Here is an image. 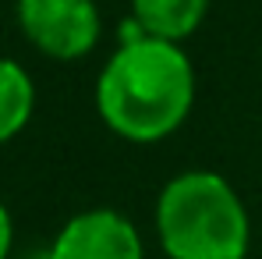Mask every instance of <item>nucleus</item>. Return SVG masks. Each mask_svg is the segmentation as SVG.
Listing matches in <instances>:
<instances>
[{"label": "nucleus", "instance_id": "obj_1", "mask_svg": "<svg viewBox=\"0 0 262 259\" xmlns=\"http://www.w3.org/2000/svg\"><path fill=\"white\" fill-rule=\"evenodd\" d=\"M199 96L195 64L184 46L131 32L96 75V114L110 135L156 146L170 138Z\"/></svg>", "mask_w": 262, "mask_h": 259}, {"label": "nucleus", "instance_id": "obj_2", "mask_svg": "<svg viewBox=\"0 0 262 259\" xmlns=\"http://www.w3.org/2000/svg\"><path fill=\"white\" fill-rule=\"evenodd\" d=\"M152 227L167 259H245L252 245L248 206L216 171L174 174L156 195Z\"/></svg>", "mask_w": 262, "mask_h": 259}, {"label": "nucleus", "instance_id": "obj_3", "mask_svg": "<svg viewBox=\"0 0 262 259\" xmlns=\"http://www.w3.org/2000/svg\"><path fill=\"white\" fill-rule=\"evenodd\" d=\"M14 18L25 43L60 64L89 57L103 36L96 0H18Z\"/></svg>", "mask_w": 262, "mask_h": 259}, {"label": "nucleus", "instance_id": "obj_4", "mask_svg": "<svg viewBox=\"0 0 262 259\" xmlns=\"http://www.w3.org/2000/svg\"><path fill=\"white\" fill-rule=\"evenodd\" d=\"M43 259H145V245L131 216L92 206L64 220Z\"/></svg>", "mask_w": 262, "mask_h": 259}, {"label": "nucleus", "instance_id": "obj_5", "mask_svg": "<svg viewBox=\"0 0 262 259\" xmlns=\"http://www.w3.org/2000/svg\"><path fill=\"white\" fill-rule=\"evenodd\" d=\"M209 4L213 0H131V25L138 36L181 46L202 29Z\"/></svg>", "mask_w": 262, "mask_h": 259}, {"label": "nucleus", "instance_id": "obj_6", "mask_svg": "<svg viewBox=\"0 0 262 259\" xmlns=\"http://www.w3.org/2000/svg\"><path fill=\"white\" fill-rule=\"evenodd\" d=\"M32 110H36L32 75L18 61L0 57V146L25 131V125L32 121Z\"/></svg>", "mask_w": 262, "mask_h": 259}, {"label": "nucleus", "instance_id": "obj_7", "mask_svg": "<svg viewBox=\"0 0 262 259\" xmlns=\"http://www.w3.org/2000/svg\"><path fill=\"white\" fill-rule=\"evenodd\" d=\"M11 245H14V220H11V210L0 203V259L11 256Z\"/></svg>", "mask_w": 262, "mask_h": 259}]
</instances>
